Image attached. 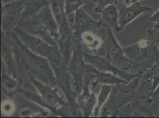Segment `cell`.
Instances as JSON below:
<instances>
[{"label": "cell", "mask_w": 159, "mask_h": 118, "mask_svg": "<svg viewBox=\"0 0 159 118\" xmlns=\"http://www.w3.org/2000/svg\"><path fill=\"white\" fill-rule=\"evenodd\" d=\"M142 78L144 79V81L141 86V90H143L147 83H152V86L148 93L151 94L159 85V60H156L150 68L143 71Z\"/></svg>", "instance_id": "cell-21"}, {"label": "cell", "mask_w": 159, "mask_h": 118, "mask_svg": "<svg viewBox=\"0 0 159 118\" xmlns=\"http://www.w3.org/2000/svg\"><path fill=\"white\" fill-rule=\"evenodd\" d=\"M51 2V0H25L20 22L38 15L40 10Z\"/></svg>", "instance_id": "cell-22"}, {"label": "cell", "mask_w": 159, "mask_h": 118, "mask_svg": "<svg viewBox=\"0 0 159 118\" xmlns=\"http://www.w3.org/2000/svg\"><path fill=\"white\" fill-rule=\"evenodd\" d=\"M97 4V7L94 8V12L99 13L100 11L109 5L116 4L118 5V0H92Z\"/></svg>", "instance_id": "cell-29"}, {"label": "cell", "mask_w": 159, "mask_h": 118, "mask_svg": "<svg viewBox=\"0 0 159 118\" xmlns=\"http://www.w3.org/2000/svg\"><path fill=\"white\" fill-rule=\"evenodd\" d=\"M80 39L81 43H84L87 48L93 53L97 52L103 46V40L96 36L95 33L92 32L83 33Z\"/></svg>", "instance_id": "cell-24"}, {"label": "cell", "mask_w": 159, "mask_h": 118, "mask_svg": "<svg viewBox=\"0 0 159 118\" xmlns=\"http://www.w3.org/2000/svg\"><path fill=\"white\" fill-rule=\"evenodd\" d=\"M40 21L53 38L57 39L59 33V25L53 15L51 2L43 7L38 14Z\"/></svg>", "instance_id": "cell-20"}, {"label": "cell", "mask_w": 159, "mask_h": 118, "mask_svg": "<svg viewBox=\"0 0 159 118\" xmlns=\"http://www.w3.org/2000/svg\"><path fill=\"white\" fill-rule=\"evenodd\" d=\"M146 99V102L150 105L152 102L159 100V85L151 94H147V95H143L142 99Z\"/></svg>", "instance_id": "cell-30"}, {"label": "cell", "mask_w": 159, "mask_h": 118, "mask_svg": "<svg viewBox=\"0 0 159 118\" xmlns=\"http://www.w3.org/2000/svg\"><path fill=\"white\" fill-rule=\"evenodd\" d=\"M89 73L94 74L95 80L91 84L92 89L93 90L99 85H109L120 87L122 84L128 82L126 80L122 79L112 73L100 71L93 66L90 68Z\"/></svg>", "instance_id": "cell-18"}, {"label": "cell", "mask_w": 159, "mask_h": 118, "mask_svg": "<svg viewBox=\"0 0 159 118\" xmlns=\"http://www.w3.org/2000/svg\"><path fill=\"white\" fill-rule=\"evenodd\" d=\"M1 82L2 91L10 98H13L14 95L20 93L23 88L21 79L8 74L3 64L1 69Z\"/></svg>", "instance_id": "cell-17"}, {"label": "cell", "mask_w": 159, "mask_h": 118, "mask_svg": "<svg viewBox=\"0 0 159 118\" xmlns=\"http://www.w3.org/2000/svg\"><path fill=\"white\" fill-rule=\"evenodd\" d=\"M83 57L86 63L93 66L98 70L102 72L112 73L113 74L119 76V78L126 80L128 82L137 77L141 71L140 70L135 74L129 73L122 70H120V69L116 67L108 60H107L105 57H102L97 55L96 56L84 52H83Z\"/></svg>", "instance_id": "cell-8"}, {"label": "cell", "mask_w": 159, "mask_h": 118, "mask_svg": "<svg viewBox=\"0 0 159 118\" xmlns=\"http://www.w3.org/2000/svg\"><path fill=\"white\" fill-rule=\"evenodd\" d=\"M141 0H120L121 1V7L123 6H128L134 2H138Z\"/></svg>", "instance_id": "cell-33"}, {"label": "cell", "mask_w": 159, "mask_h": 118, "mask_svg": "<svg viewBox=\"0 0 159 118\" xmlns=\"http://www.w3.org/2000/svg\"><path fill=\"white\" fill-rule=\"evenodd\" d=\"M149 21L156 23L154 29L152 30H148L149 36H152L159 30V9L149 19Z\"/></svg>", "instance_id": "cell-31"}, {"label": "cell", "mask_w": 159, "mask_h": 118, "mask_svg": "<svg viewBox=\"0 0 159 118\" xmlns=\"http://www.w3.org/2000/svg\"><path fill=\"white\" fill-rule=\"evenodd\" d=\"M27 74L32 83L36 87L40 95L49 104L58 110L62 107H69V104L66 99L58 95V89L57 87L44 83L30 74Z\"/></svg>", "instance_id": "cell-10"}, {"label": "cell", "mask_w": 159, "mask_h": 118, "mask_svg": "<svg viewBox=\"0 0 159 118\" xmlns=\"http://www.w3.org/2000/svg\"><path fill=\"white\" fill-rule=\"evenodd\" d=\"M8 36L13 42L17 64L23 66L27 74L32 75L40 82L55 86V73L49 60L30 50L13 31Z\"/></svg>", "instance_id": "cell-1"}, {"label": "cell", "mask_w": 159, "mask_h": 118, "mask_svg": "<svg viewBox=\"0 0 159 118\" xmlns=\"http://www.w3.org/2000/svg\"><path fill=\"white\" fill-rule=\"evenodd\" d=\"M157 49L155 43L148 39L141 40L136 44L123 47L127 57L139 63L148 59Z\"/></svg>", "instance_id": "cell-13"}, {"label": "cell", "mask_w": 159, "mask_h": 118, "mask_svg": "<svg viewBox=\"0 0 159 118\" xmlns=\"http://www.w3.org/2000/svg\"><path fill=\"white\" fill-rule=\"evenodd\" d=\"M20 93L22 94L28 100L36 103L37 105H40L42 107L46 108L49 111H50V112H52L53 114L61 116H64V115H62L60 113V110L57 109L52 106L49 104L40 94L39 95L37 94L35 92H33L32 91L27 90V89H25L23 88H22Z\"/></svg>", "instance_id": "cell-23"}, {"label": "cell", "mask_w": 159, "mask_h": 118, "mask_svg": "<svg viewBox=\"0 0 159 118\" xmlns=\"http://www.w3.org/2000/svg\"><path fill=\"white\" fill-rule=\"evenodd\" d=\"M91 67L92 65L86 63L84 60L81 40L74 38L73 54L67 69L73 77L75 89L78 94L81 92L84 86V76L89 73Z\"/></svg>", "instance_id": "cell-4"}, {"label": "cell", "mask_w": 159, "mask_h": 118, "mask_svg": "<svg viewBox=\"0 0 159 118\" xmlns=\"http://www.w3.org/2000/svg\"><path fill=\"white\" fill-rule=\"evenodd\" d=\"M18 26L27 33L39 37L52 46L57 45L56 40L44 26L38 15L21 21Z\"/></svg>", "instance_id": "cell-14"}, {"label": "cell", "mask_w": 159, "mask_h": 118, "mask_svg": "<svg viewBox=\"0 0 159 118\" xmlns=\"http://www.w3.org/2000/svg\"><path fill=\"white\" fill-rule=\"evenodd\" d=\"M89 84L90 82L87 80L82 91L77 97V108L82 111L85 118H89L92 115L96 103V95L94 92H91Z\"/></svg>", "instance_id": "cell-16"}, {"label": "cell", "mask_w": 159, "mask_h": 118, "mask_svg": "<svg viewBox=\"0 0 159 118\" xmlns=\"http://www.w3.org/2000/svg\"><path fill=\"white\" fill-rule=\"evenodd\" d=\"M103 46L106 52V57L116 67L128 72L136 70L140 63L127 57L124 52L123 47L120 46L111 28H107L103 37Z\"/></svg>", "instance_id": "cell-3"}, {"label": "cell", "mask_w": 159, "mask_h": 118, "mask_svg": "<svg viewBox=\"0 0 159 118\" xmlns=\"http://www.w3.org/2000/svg\"><path fill=\"white\" fill-rule=\"evenodd\" d=\"M25 0H18L2 4L1 28L7 36H9L14 28L20 23Z\"/></svg>", "instance_id": "cell-5"}, {"label": "cell", "mask_w": 159, "mask_h": 118, "mask_svg": "<svg viewBox=\"0 0 159 118\" xmlns=\"http://www.w3.org/2000/svg\"><path fill=\"white\" fill-rule=\"evenodd\" d=\"M155 44H156V45L157 46V47L158 48V49H159V37L158 38H157L156 40V41H155Z\"/></svg>", "instance_id": "cell-35"}, {"label": "cell", "mask_w": 159, "mask_h": 118, "mask_svg": "<svg viewBox=\"0 0 159 118\" xmlns=\"http://www.w3.org/2000/svg\"><path fill=\"white\" fill-rule=\"evenodd\" d=\"M18 1V0H1V4H6L9 3L12 1Z\"/></svg>", "instance_id": "cell-34"}, {"label": "cell", "mask_w": 159, "mask_h": 118, "mask_svg": "<svg viewBox=\"0 0 159 118\" xmlns=\"http://www.w3.org/2000/svg\"><path fill=\"white\" fill-rule=\"evenodd\" d=\"M15 105L11 100H6L1 103V111L4 115L6 116L12 115L15 111Z\"/></svg>", "instance_id": "cell-28"}, {"label": "cell", "mask_w": 159, "mask_h": 118, "mask_svg": "<svg viewBox=\"0 0 159 118\" xmlns=\"http://www.w3.org/2000/svg\"><path fill=\"white\" fill-rule=\"evenodd\" d=\"M21 43L33 53L48 59L53 46L48 44L39 37L26 32L19 26L14 27L12 30Z\"/></svg>", "instance_id": "cell-7"}, {"label": "cell", "mask_w": 159, "mask_h": 118, "mask_svg": "<svg viewBox=\"0 0 159 118\" xmlns=\"http://www.w3.org/2000/svg\"><path fill=\"white\" fill-rule=\"evenodd\" d=\"M151 10V8L142 5L139 1L134 2L128 6L120 7L119 20L120 31L140 15L147 13Z\"/></svg>", "instance_id": "cell-15"}, {"label": "cell", "mask_w": 159, "mask_h": 118, "mask_svg": "<svg viewBox=\"0 0 159 118\" xmlns=\"http://www.w3.org/2000/svg\"><path fill=\"white\" fill-rule=\"evenodd\" d=\"M51 6L54 17L60 26L68 19L65 10L64 0H51Z\"/></svg>", "instance_id": "cell-25"}, {"label": "cell", "mask_w": 159, "mask_h": 118, "mask_svg": "<svg viewBox=\"0 0 159 118\" xmlns=\"http://www.w3.org/2000/svg\"><path fill=\"white\" fill-rule=\"evenodd\" d=\"M89 0H64V6L66 13L68 15L75 12L80 8L87 3Z\"/></svg>", "instance_id": "cell-27"}, {"label": "cell", "mask_w": 159, "mask_h": 118, "mask_svg": "<svg viewBox=\"0 0 159 118\" xmlns=\"http://www.w3.org/2000/svg\"><path fill=\"white\" fill-rule=\"evenodd\" d=\"M113 85H103L98 97V103L94 109V116L97 117L99 114L102 106L105 105L109 98L112 89Z\"/></svg>", "instance_id": "cell-26"}, {"label": "cell", "mask_w": 159, "mask_h": 118, "mask_svg": "<svg viewBox=\"0 0 159 118\" xmlns=\"http://www.w3.org/2000/svg\"><path fill=\"white\" fill-rule=\"evenodd\" d=\"M56 78V85L62 91L69 104V108L73 115H75L77 111V94L74 92L71 83V74L66 65L60 67L52 66Z\"/></svg>", "instance_id": "cell-6"}, {"label": "cell", "mask_w": 159, "mask_h": 118, "mask_svg": "<svg viewBox=\"0 0 159 118\" xmlns=\"http://www.w3.org/2000/svg\"><path fill=\"white\" fill-rule=\"evenodd\" d=\"M1 35V54L2 62L6 67L7 73L17 78V62L13 40L2 31Z\"/></svg>", "instance_id": "cell-11"}, {"label": "cell", "mask_w": 159, "mask_h": 118, "mask_svg": "<svg viewBox=\"0 0 159 118\" xmlns=\"http://www.w3.org/2000/svg\"><path fill=\"white\" fill-rule=\"evenodd\" d=\"M151 107L150 108L152 114L155 117H159V100H156L152 102L150 104Z\"/></svg>", "instance_id": "cell-32"}, {"label": "cell", "mask_w": 159, "mask_h": 118, "mask_svg": "<svg viewBox=\"0 0 159 118\" xmlns=\"http://www.w3.org/2000/svg\"><path fill=\"white\" fill-rule=\"evenodd\" d=\"M99 13L102 14V18L100 20L102 27L113 29L116 33L121 32L119 27V11L117 4L109 5L102 10Z\"/></svg>", "instance_id": "cell-19"}, {"label": "cell", "mask_w": 159, "mask_h": 118, "mask_svg": "<svg viewBox=\"0 0 159 118\" xmlns=\"http://www.w3.org/2000/svg\"><path fill=\"white\" fill-rule=\"evenodd\" d=\"M74 37L80 39L83 33L92 32L96 33L102 24L99 21L95 20L90 17L83 7L80 8L75 12L74 22L71 24Z\"/></svg>", "instance_id": "cell-9"}, {"label": "cell", "mask_w": 159, "mask_h": 118, "mask_svg": "<svg viewBox=\"0 0 159 118\" xmlns=\"http://www.w3.org/2000/svg\"><path fill=\"white\" fill-rule=\"evenodd\" d=\"M143 71L130 82L122 84L119 87V92L116 96H111L102 108L100 117H116L119 111L125 106L139 100L142 98L139 81L141 79Z\"/></svg>", "instance_id": "cell-2"}, {"label": "cell", "mask_w": 159, "mask_h": 118, "mask_svg": "<svg viewBox=\"0 0 159 118\" xmlns=\"http://www.w3.org/2000/svg\"><path fill=\"white\" fill-rule=\"evenodd\" d=\"M59 27V33L56 41L63 56L65 63L68 66L73 54L74 34L68 19L61 23Z\"/></svg>", "instance_id": "cell-12"}]
</instances>
